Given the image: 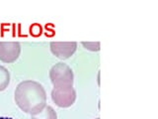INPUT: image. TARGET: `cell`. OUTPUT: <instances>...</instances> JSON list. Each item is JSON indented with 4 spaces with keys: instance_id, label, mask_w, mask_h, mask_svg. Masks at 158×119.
I'll list each match as a JSON object with an SVG mask.
<instances>
[{
    "instance_id": "10",
    "label": "cell",
    "mask_w": 158,
    "mask_h": 119,
    "mask_svg": "<svg viewBox=\"0 0 158 119\" xmlns=\"http://www.w3.org/2000/svg\"><path fill=\"white\" fill-rule=\"evenodd\" d=\"M0 119H13L11 117H0Z\"/></svg>"
},
{
    "instance_id": "4",
    "label": "cell",
    "mask_w": 158,
    "mask_h": 119,
    "mask_svg": "<svg viewBox=\"0 0 158 119\" xmlns=\"http://www.w3.org/2000/svg\"><path fill=\"white\" fill-rule=\"evenodd\" d=\"M21 46L18 42H0V61L13 63L19 58Z\"/></svg>"
},
{
    "instance_id": "6",
    "label": "cell",
    "mask_w": 158,
    "mask_h": 119,
    "mask_svg": "<svg viewBox=\"0 0 158 119\" xmlns=\"http://www.w3.org/2000/svg\"><path fill=\"white\" fill-rule=\"evenodd\" d=\"M31 119H57V114L52 106L46 105L40 112L33 114Z\"/></svg>"
},
{
    "instance_id": "1",
    "label": "cell",
    "mask_w": 158,
    "mask_h": 119,
    "mask_svg": "<svg viewBox=\"0 0 158 119\" xmlns=\"http://www.w3.org/2000/svg\"><path fill=\"white\" fill-rule=\"evenodd\" d=\"M15 101L24 112L33 115L47 105V93L41 83L28 79L17 86Z\"/></svg>"
},
{
    "instance_id": "5",
    "label": "cell",
    "mask_w": 158,
    "mask_h": 119,
    "mask_svg": "<svg viewBox=\"0 0 158 119\" xmlns=\"http://www.w3.org/2000/svg\"><path fill=\"white\" fill-rule=\"evenodd\" d=\"M77 49L76 42H52L51 51L56 57L61 60L70 58Z\"/></svg>"
},
{
    "instance_id": "2",
    "label": "cell",
    "mask_w": 158,
    "mask_h": 119,
    "mask_svg": "<svg viewBox=\"0 0 158 119\" xmlns=\"http://www.w3.org/2000/svg\"><path fill=\"white\" fill-rule=\"evenodd\" d=\"M49 78L54 86H72L73 72L68 64L64 63H57L49 69Z\"/></svg>"
},
{
    "instance_id": "3",
    "label": "cell",
    "mask_w": 158,
    "mask_h": 119,
    "mask_svg": "<svg viewBox=\"0 0 158 119\" xmlns=\"http://www.w3.org/2000/svg\"><path fill=\"white\" fill-rule=\"evenodd\" d=\"M52 99L58 107L71 106L76 99V91L72 86H54L52 90Z\"/></svg>"
},
{
    "instance_id": "9",
    "label": "cell",
    "mask_w": 158,
    "mask_h": 119,
    "mask_svg": "<svg viewBox=\"0 0 158 119\" xmlns=\"http://www.w3.org/2000/svg\"><path fill=\"white\" fill-rule=\"evenodd\" d=\"M41 32H42V28L40 25H38V24L33 25L31 28V33L34 35V36H38V35L41 34Z\"/></svg>"
},
{
    "instance_id": "7",
    "label": "cell",
    "mask_w": 158,
    "mask_h": 119,
    "mask_svg": "<svg viewBox=\"0 0 158 119\" xmlns=\"http://www.w3.org/2000/svg\"><path fill=\"white\" fill-rule=\"evenodd\" d=\"M10 83V73L8 69L0 66V91L4 90Z\"/></svg>"
},
{
    "instance_id": "11",
    "label": "cell",
    "mask_w": 158,
    "mask_h": 119,
    "mask_svg": "<svg viewBox=\"0 0 158 119\" xmlns=\"http://www.w3.org/2000/svg\"><path fill=\"white\" fill-rule=\"evenodd\" d=\"M96 119H100V118H96Z\"/></svg>"
},
{
    "instance_id": "8",
    "label": "cell",
    "mask_w": 158,
    "mask_h": 119,
    "mask_svg": "<svg viewBox=\"0 0 158 119\" xmlns=\"http://www.w3.org/2000/svg\"><path fill=\"white\" fill-rule=\"evenodd\" d=\"M82 45L85 49L87 50H90V51H93V52H97L100 50V43L99 42H96V43H91V42H82Z\"/></svg>"
}]
</instances>
